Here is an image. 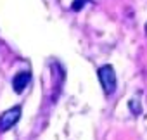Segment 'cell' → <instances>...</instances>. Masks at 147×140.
I'll list each match as a JSON object with an SVG mask.
<instances>
[{
  "label": "cell",
  "instance_id": "8992f818",
  "mask_svg": "<svg viewBox=\"0 0 147 140\" xmlns=\"http://www.w3.org/2000/svg\"><path fill=\"white\" fill-rule=\"evenodd\" d=\"M145 35H147V24H145Z\"/></svg>",
  "mask_w": 147,
  "mask_h": 140
},
{
  "label": "cell",
  "instance_id": "5b68a950",
  "mask_svg": "<svg viewBox=\"0 0 147 140\" xmlns=\"http://www.w3.org/2000/svg\"><path fill=\"white\" fill-rule=\"evenodd\" d=\"M85 2H88V0H75V4H73V11H80Z\"/></svg>",
  "mask_w": 147,
  "mask_h": 140
},
{
  "label": "cell",
  "instance_id": "7a4b0ae2",
  "mask_svg": "<svg viewBox=\"0 0 147 140\" xmlns=\"http://www.w3.org/2000/svg\"><path fill=\"white\" fill-rule=\"evenodd\" d=\"M21 118V107L14 106L11 109H7L2 116H0V131H7L11 126H14Z\"/></svg>",
  "mask_w": 147,
  "mask_h": 140
},
{
  "label": "cell",
  "instance_id": "6da1fadb",
  "mask_svg": "<svg viewBox=\"0 0 147 140\" xmlns=\"http://www.w3.org/2000/svg\"><path fill=\"white\" fill-rule=\"evenodd\" d=\"M99 80H100V85H102L106 95L114 94V90H116V73H114V67L111 64H106L99 69Z\"/></svg>",
  "mask_w": 147,
  "mask_h": 140
},
{
  "label": "cell",
  "instance_id": "277c9868",
  "mask_svg": "<svg viewBox=\"0 0 147 140\" xmlns=\"http://www.w3.org/2000/svg\"><path fill=\"white\" fill-rule=\"evenodd\" d=\"M130 109H131L135 114H138V112H140V106H138V102H137V100H130Z\"/></svg>",
  "mask_w": 147,
  "mask_h": 140
},
{
  "label": "cell",
  "instance_id": "3957f363",
  "mask_svg": "<svg viewBox=\"0 0 147 140\" xmlns=\"http://www.w3.org/2000/svg\"><path fill=\"white\" fill-rule=\"evenodd\" d=\"M30 81H31V75H30L28 71H21V73H18V75L14 76V80H12L14 92H16V94H23L24 88L30 85Z\"/></svg>",
  "mask_w": 147,
  "mask_h": 140
}]
</instances>
